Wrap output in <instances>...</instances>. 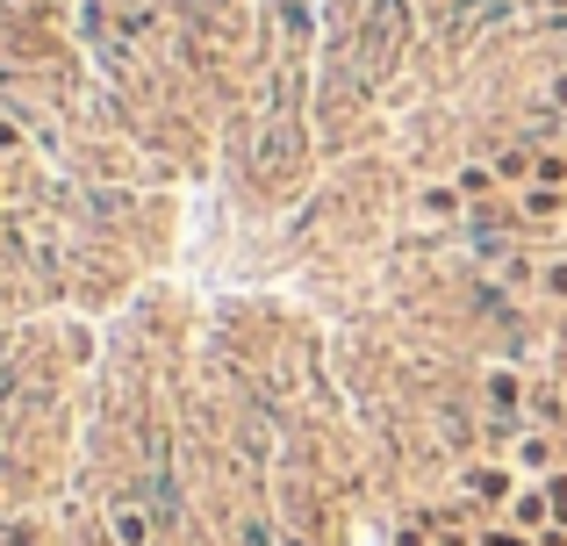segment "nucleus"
<instances>
[{
    "mask_svg": "<svg viewBox=\"0 0 567 546\" xmlns=\"http://www.w3.org/2000/svg\"><path fill=\"white\" fill-rule=\"evenodd\" d=\"M511 525H517V533H532V539H539L546 525H554V496H546V490H525V496L511 504Z\"/></svg>",
    "mask_w": 567,
    "mask_h": 546,
    "instance_id": "f257e3e1",
    "label": "nucleus"
},
{
    "mask_svg": "<svg viewBox=\"0 0 567 546\" xmlns=\"http://www.w3.org/2000/svg\"><path fill=\"white\" fill-rule=\"evenodd\" d=\"M115 546H152V525H144V511H123V504H115Z\"/></svg>",
    "mask_w": 567,
    "mask_h": 546,
    "instance_id": "f03ea898",
    "label": "nucleus"
},
{
    "mask_svg": "<svg viewBox=\"0 0 567 546\" xmlns=\"http://www.w3.org/2000/svg\"><path fill=\"white\" fill-rule=\"evenodd\" d=\"M517 461H525V467H546V461H554V446H546V439H539V432H532V439H525V446H517Z\"/></svg>",
    "mask_w": 567,
    "mask_h": 546,
    "instance_id": "7ed1b4c3",
    "label": "nucleus"
},
{
    "mask_svg": "<svg viewBox=\"0 0 567 546\" xmlns=\"http://www.w3.org/2000/svg\"><path fill=\"white\" fill-rule=\"evenodd\" d=\"M511 490V475H496V467H482V475H474V496H503Z\"/></svg>",
    "mask_w": 567,
    "mask_h": 546,
    "instance_id": "20e7f679",
    "label": "nucleus"
},
{
    "mask_svg": "<svg viewBox=\"0 0 567 546\" xmlns=\"http://www.w3.org/2000/svg\"><path fill=\"white\" fill-rule=\"evenodd\" d=\"M395 546H431V533H424V525L410 518V525H395Z\"/></svg>",
    "mask_w": 567,
    "mask_h": 546,
    "instance_id": "39448f33",
    "label": "nucleus"
},
{
    "mask_svg": "<svg viewBox=\"0 0 567 546\" xmlns=\"http://www.w3.org/2000/svg\"><path fill=\"white\" fill-rule=\"evenodd\" d=\"M488 546H539V539H503V533H496V539H488Z\"/></svg>",
    "mask_w": 567,
    "mask_h": 546,
    "instance_id": "423d86ee",
    "label": "nucleus"
},
{
    "mask_svg": "<svg viewBox=\"0 0 567 546\" xmlns=\"http://www.w3.org/2000/svg\"><path fill=\"white\" fill-rule=\"evenodd\" d=\"M280 546H309V539H302V533H280Z\"/></svg>",
    "mask_w": 567,
    "mask_h": 546,
    "instance_id": "0eeeda50",
    "label": "nucleus"
}]
</instances>
